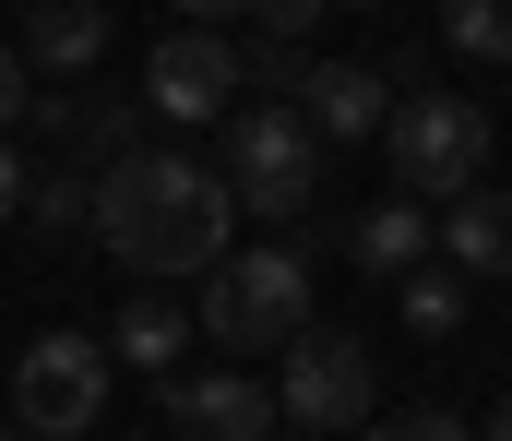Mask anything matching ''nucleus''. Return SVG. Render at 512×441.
Wrapping results in <instances>:
<instances>
[{
    "label": "nucleus",
    "mask_w": 512,
    "mask_h": 441,
    "mask_svg": "<svg viewBox=\"0 0 512 441\" xmlns=\"http://www.w3.org/2000/svg\"><path fill=\"white\" fill-rule=\"evenodd\" d=\"M84 227L120 251L131 275H215V263H227V227H239V191H227L203 155L131 144V155H108Z\"/></svg>",
    "instance_id": "f257e3e1"
},
{
    "label": "nucleus",
    "mask_w": 512,
    "mask_h": 441,
    "mask_svg": "<svg viewBox=\"0 0 512 441\" xmlns=\"http://www.w3.org/2000/svg\"><path fill=\"white\" fill-rule=\"evenodd\" d=\"M191 334H215V358H262L286 334H310V263L274 239V251H227L203 298H191Z\"/></svg>",
    "instance_id": "f03ea898"
},
{
    "label": "nucleus",
    "mask_w": 512,
    "mask_h": 441,
    "mask_svg": "<svg viewBox=\"0 0 512 441\" xmlns=\"http://www.w3.org/2000/svg\"><path fill=\"white\" fill-rule=\"evenodd\" d=\"M215 179L239 191V215H262V227H298V215L322 203V132H310L286 96H262V108H239V120H227Z\"/></svg>",
    "instance_id": "7ed1b4c3"
},
{
    "label": "nucleus",
    "mask_w": 512,
    "mask_h": 441,
    "mask_svg": "<svg viewBox=\"0 0 512 441\" xmlns=\"http://www.w3.org/2000/svg\"><path fill=\"white\" fill-rule=\"evenodd\" d=\"M382 155H393V179H405V203H453V191L489 179V108L417 84V96L382 108Z\"/></svg>",
    "instance_id": "20e7f679"
},
{
    "label": "nucleus",
    "mask_w": 512,
    "mask_h": 441,
    "mask_svg": "<svg viewBox=\"0 0 512 441\" xmlns=\"http://www.w3.org/2000/svg\"><path fill=\"white\" fill-rule=\"evenodd\" d=\"M274 418L286 430H370L382 418V370L358 334H286V382H274Z\"/></svg>",
    "instance_id": "39448f33"
},
{
    "label": "nucleus",
    "mask_w": 512,
    "mask_h": 441,
    "mask_svg": "<svg viewBox=\"0 0 512 441\" xmlns=\"http://www.w3.org/2000/svg\"><path fill=\"white\" fill-rule=\"evenodd\" d=\"M108 346L96 334H36L24 358H12V430H36V441H84L96 430V406H108Z\"/></svg>",
    "instance_id": "423d86ee"
},
{
    "label": "nucleus",
    "mask_w": 512,
    "mask_h": 441,
    "mask_svg": "<svg viewBox=\"0 0 512 441\" xmlns=\"http://www.w3.org/2000/svg\"><path fill=\"white\" fill-rule=\"evenodd\" d=\"M227 96H239V48L215 24H167L143 60V108L155 120H227Z\"/></svg>",
    "instance_id": "0eeeda50"
},
{
    "label": "nucleus",
    "mask_w": 512,
    "mask_h": 441,
    "mask_svg": "<svg viewBox=\"0 0 512 441\" xmlns=\"http://www.w3.org/2000/svg\"><path fill=\"white\" fill-rule=\"evenodd\" d=\"M167 418L191 441H274V382H251L239 358L227 370H167Z\"/></svg>",
    "instance_id": "6e6552de"
},
{
    "label": "nucleus",
    "mask_w": 512,
    "mask_h": 441,
    "mask_svg": "<svg viewBox=\"0 0 512 441\" xmlns=\"http://www.w3.org/2000/svg\"><path fill=\"white\" fill-rule=\"evenodd\" d=\"M286 108H298L322 144H370V132H382V108H393V84L370 72V60H310Z\"/></svg>",
    "instance_id": "1a4fd4ad"
},
{
    "label": "nucleus",
    "mask_w": 512,
    "mask_h": 441,
    "mask_svg": "<svg viewBox=\"0 0 512 441\" xmlns=\"http://www.w3.org/2000/svg\"><path fill=\"white\" fill-rule=\"evenodd\" d=\"M24 72H96L108 60V0H12Z\"/></svg>",
    "instance_id": "9d476101"
},
{
    "label": "nucleus",
    "mask_w": 512,
    "mask_h": 441,
    "mask_svg": "<svg viewBox=\"0 0 512 441\" xmlns=\"http://www.w3.org/2000/svg\"><path fill=\"white\" fill-rule=\"evenodd\" d=\"M441 263H453V275H512V191L477 179V191L441 203Z\"/></svg>",
    "instance_id": "9b49d317"
},
{
    "label": "nucleus",
    "mask_w": 512,
    "mask_h": 441,
    "mask_svg": "<svg viewBox=\"0 0 512 441\" xmlns=\"http://www.w3.org/2000/svg\"><path fill=\"white\" fill-rule=\"evenodd\" d=\"M346 263H358V275H417V263H429V203H405V191H393V203H370V215H358V227H346Z\"/></svg>",
    "instance_id": "f8f14e48"
},
{
    "label": "nucleus",
    "mask_w": 512,
    "mask_h": 441,
    "mask_svg": "<svg viewBox=\"0 0 512 441\" xmlns=\"http://www.w3.org/2000/svg\"><path fill=\"white\" fill-rule=\"evenodd\" d=\"M179 346H191V310H179V298H131L120 322H108V358H120V370H155V382L179 370Z\"/></svg>",
    "instance_id": "ddd939ff"
},
{
    "label": "nucleus",
    "mask_w": 512,
    "mask_h": 441,
    "mask_svg": "<svg viewBox=\"0 0 512 441\" xmlns=\"http://www.w3.org/2000/svg\"><path fill=\"white\" fill-rule=\"evenodd\" d=\"M36 120H60L84 155H131V144H143V96H131V108H120V96H96V108H60V96H36Z\"/></svg>",
    "instance_id": "4468645a"
},
{
    "label": "nucleus",
    "mask_w": 512,
    "mask_h": 441,
    "mask_svg": "<svg viewBox=\"0 0 512 441\" xmlns=\"http://www.w3.org/2000/svg\"><path fill=\"white\" fill-rule=\"evenodd\" d=\"M465 287H477V275H453V263H417V275H393V310H405L417 334H453V322H465Z\"/></svg>",
    "instance_id": "2eb2a0df"
},
{
    "label": "nucleus",
    "mask_w": 512,
    "mask_h": 441,
    "mask_svg": "<svg viewBox=\"0 0 512 441\" xmlns=\"http://www.w3.org/2000/svg\"><path fill=\"white\" fill-rule=\"evenodd\" d=\"M441 36L465 60H512V0H441Z\"/></svg>",
    "instance_id": "dca6fc26"
},
{
    "label": "nucleus",
    "mask_w": 512,
    "mask_h": 441,
    "mask_svg": "<svg viewBox=\"0 0 512 441\" xmlns=\"http://www.w3.org/2000/svg\"><path fill=\"white\" fill-rule=\"evenodd\" d=\"M24 215H36L48 239H60V227H84V215H96V179H24Z\"/></svg>",
    "instance_id": "f3484780"
},
{
    "label": "nucleus",
    "mask_w": 512,
    "mask_h": 441,
    "mask_svg": "<svg viewBox=\"0 0 512 441\" xmlns=\"http://www.w3.org/2000/svg\"><path fill=\"white\" fill-rule=\"evenodd\" d=\"M358 441H477L465 418H441V406H405V418H370Z\"/></svg>",
    "instance_id": "a211bd4d"
},
{
    "label": "nucleus",
    "mask_w": 512,
    "mask_h": 441,
    "mask_svg": "<svg viewBox=\"0 0 512 441\" xmlns=\"http://www.w3.org/2000/svg\"><path fill=\"white\" fill-rule=\"evenodd\" d=\"M239 12H251L262 36H286V48H298V36H310V24H322L334 0H239Z\"/></svg>",
    "instance_id": "6ab92c4d"
},
{
    "label": "nucleus",
    "mask_w": 512,
    "mask_h": 441,
    "mask_svg": "<svg viewBox=\"0 0 512 441\" xmlns=\"http://www.w3.org/2000/svg\"><path fill=\"white\" fill-rule=\"evenodd\" d=\"M12 120H36V72H24V48L0 36V132H12Z\"/></svg>",
    "instance_id": "aec40b11"
},
{
    "label": "nucleus",
    "mask_w": 512,
    "mask_h": 441,
    "mask_svg": "<svg viewBox=\"0 0 512 441\" xmlns=\"http://www.w3.org/2000/svg\"><path fill=\"white\" fill-rule=\"evenodd\" d=\"M24 215V155H12V132H0V227Z\"/></svg>",
    "instance_id": "412c9836"
},
{
    "label": "nucleus",
    "mask_w": 512,
    "mask_h": 441,
    "mask_svg": "<svg viewBox=\"0 0 512 441\" xmlns=\"http://www.w3.org/2000/svg\"><path fill=\"white\" fill-rule=\"evenodd\" d=\"M215 12H239V0H179V24H215Z\"/></svg>",
    "instance_id": "4be33fe9"
},
{
    "label": "nucleus",
    "mask_w": 512,
    "mask_h": 441,
    "mask_svg": "<svg viewBox=\"0 0 512 441\" xmlns=\"http://www.w3.org/2000/svg\"><path fill=\"white\" fill-rule=\"evenodd\" d=\"M477 441H512V394H501V418H489V430H477Z\"/></svg>",
    "instance_id": "5701e85b"
},
{
    "label": "nucleus",
    "mask_w": 512,
    "mask_h": 441,
    "mask_svg": "<svg viewBox=\"0 0 512 441\" xmlns=\"http://www.w3.org/2000/svg\"><path fill=\"white\" fill-rule=\"evenodd\" d=\"M334 12H382V0H334Z\"/></svg>",
    "instance_id": "b1692460"
},
{
    "label": "nucleus",
    "mask_w": 512,
    "mask_h": 441,
    "mask_svg": "<svg viewBox=\"0 0 512 441\" xmlns=\"http://www.w3.org/2000/svg\"><path fill=\"white\" fill-rule=\"evenodd\" d=\"M0 441H36V430H0Z\"/></svg>",
    "instance_id": "393cba45"
}]
</instances>
